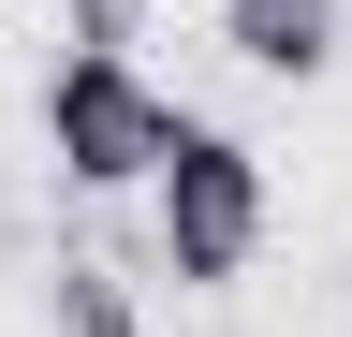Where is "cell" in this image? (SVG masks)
I'll use <instances>...</instances> for the list:
<instances>
[{
    "instance_id": "cell-1",
    "label": "cell",
    "mask_w": 352,
    "mask_h": 337,
    "mask_svg": "<svg viewBox=\"0 0 352 337\" xmlns=\"http://www.w3.org/2000/svg\"><path fill=\"white\" fill-rule=\"evenodd\" d=\"M147 205H162V279L176 293H235L250 279V249H264V161L235 132L176 117V161L147 176Z\"/></svg>"
},
{
    "instance_id": "cell-2",
    "label": "cell",
    "mask_w": 352,
    "mask_h": 337,
    "mask_svg": "<svg viewBox=\"0 0 352 337\" xmlns=\"http://www.w3.org/2000/svg\"><path fill=\"white\" fill-rule=\"evenodd\" d=\"M44 147H59V176H74V191H147L162 161H176V103H162L132 59L74 45L59 73H44Z\"/></svg>"
},
{
    "instance_id": "cell-3",
    "label": "cell",
    "mask_w": 352,
    "mask_h": 337,
    "mask_svg": "<svg viewBox=\"0 0 352 337\" xmlns=\"http://www.w3.org/2000/svg\"><path fill=\"white\" fill-rule=\"evenodd\" d=\"M338 15H352V0H220V45H235L250 73H294V89H308V73L338 59Z\"/></svg>"
},
{
    "instance_id": "cell-4",
    "label": "cell",
    "mask_w": 352,
    "mask_h": 337,
    "mask_svg": "<svg viewBox=\"0 0 352 337\" xmlns=\"http://www.w3.org/2000/svg\"><path fill=\"white\" fill-rule=\"evenodd\" d=\"M44 323H59V337H147L132 279H118V264H88V249H59V279H44Z\"/></svg>"
},
{
    "instance_id": "cell-5",
    "label": "cell",
    "mask_w": 352,
    "mask_h": 337,
    "mask_svg": "<svg viewBox=\"0 0 352 337\" xmlns=\"http://www.w3.org/2000/svg\"><path fill=\"white\" fill-rule=\"evenodd\" d=\"M132 30H147V0H74V45H103V59H132Z\"/></svg>"
}]
</instances>
